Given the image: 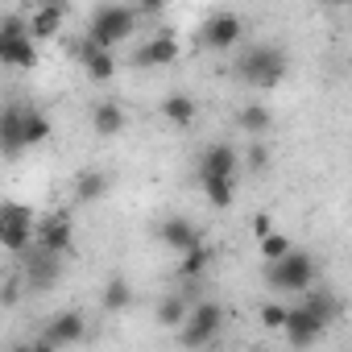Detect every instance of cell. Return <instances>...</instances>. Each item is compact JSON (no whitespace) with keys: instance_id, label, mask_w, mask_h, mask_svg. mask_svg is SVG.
I'll list each match as a JSON object with an SVG mask.
<instances>
[{"instance_id":"obj_1","label":"cell","mask_w":352,"mask_h":352,"mask_svg":"<svg viewBox=\"0 0 352 352\" xmlns=\"http://www.w3.org/2000/svg\"><path fill=\"white\" fill-rule=\"evenodd\" d=\"M286 67H290V58H286L282 46H274V42H253V46L236 58V79H241L245 87H253V91H270V87H278V83L286 79Z\"/></svg>"},{"instance_id":"obj_2","label":"cell","mask_w":352,"mask_h":352,"mask_svg":"<svg viewBox=\"0 0 352 352\" xmlns=\"http://www.w3.org/2000/svg\"><path fill=\"white\" fill-rule=\"evenodd\" d=\"M137 21H141L137 5H96L91 17H87V34H83V38H87L91 46L116 54V46H120L129 34H137Z\"/></svg>"},{"instance_id":"obj_3","label":"cell","mask_w":352,"mask_h":352,"mask_svg":"<svg viewBox=\"0 0 352 352\" xmlns=\"http://www.w3.org/2000/svg\"><path fill=\"white\" fill-rule=\"evenodd\" d=\"M220 327H224V307L216 298H199V302H191L187 323L179 327V336H174V340H179L183 352H199V348H208L220 336Z\"/></svg>"},{"instance_id":"obj_4","label":"cell","mask_w":352,"mask_h":352,"mask_svg":"<svg viewBox=\"0 0 352 352\" xmlns=\"http://www.w3.org/2000/svg\"><path fill=\"white\" fill-rule=\"evenodd\" d=\"M311 282H315V257L302 249H290L282 261L265 265V286L274 294H302L311 290Z\"/></svg>"},{"instance_id":"obj_5","label":"cell","mask_w":352,"mask_h":352,"mask_svg":"<svg viewBox=\"0 0 352 352\" xmlns=\"http://www.w3.org/2000/svg\"><path fill=\"white\" fill-rule=\"evenodd\" d=\"M0 67H9V71H34L38 67V46L30 42L21 13L0 17Z\"/></svg>"},{"instance_id":"obj_6","label":"cell","mask_w":352,"mask_h":352,"mask_svg":"<svg viewBox=\"0 0 352 352\" xmlns=\"http://www.w3.org/2000/svg\"><path fill=\"white\" fill-rule=\"evenodd\" d=\"M34 224H38V216L25 204L5 199V204H0V249L13 253V257H21L34 245Z\"/></svg>"},{"instance_id":"obj_7","label":"cell","mask_w":352,"mask_h":352,"mask_svg":"<svg viewBox=\"0 0 352 352\" xmlns=\"http://www.w3.org/2000/svg\"><path fill=\"white\" fill-rule=\"evenodd\" d=\"M21 282L30 286V290H50L58 278H63V257H54V253H46V249H38V245H30L21 257Z\"/></svg>"},{"instance_id":"obj_8","label":"cell","mask_w":352,"mask_h":352,"mask_svg":"<svg viewBox=\"0 0 352 352\" xmlns=\"http://www.w3.org/2000/svg\"><path fill=\"white\" fill-rule=\"evenodd\" d=\"M241 38H245V21L228 9L208 13V21L199 25V46H208V50H232Z\"/></svg>"},{"instance_id":"obj_9","label":"cell","mask_w":352,"mask_h":352,"mask_svg":"<svg viewBox=\"0 0 352 352\" xmlns=\"http://www.w3.org/2000/svg\"><path fill=\"white\" fill-rule=\"evenodd\" d=\"M282 331H286V344L290 348H298V352H307V348H315L323 336H327V327L302 307V302H294V307H286V319H282Z\"/></svg>"},{"instance_id":"obj_10","label":"cell","mask_w":352,"mask_h":352,"mask_svg":"<svg viewBox=\"0 0 352 352\" xmlns=\"http://www.w3.org/2000/svg\"><path fill=\"white\" fill-rule=\"evenodd\" d=\"M71 241H75V224H71L67 212H50V216H42L34 224V245L46 249V253H54V257H67Z\"/></svg>"},{"instance_id":"obj_11","label":"cell","mask_w":352,"mask_h":352,"mask_svg":"<svg viewBox=\"0 0 352 352\" xmlns=\"http://www.w3.org/2000/svg\"><path fill=\"white\" fill-rule=\"evenodd\" d=\"M42 340L54 344L58 352L71 348V344H83V340H87V319H83V311H58V315H50L46 327H42Z\"/></svg>"},{"instance_id":"obj_12","label":"cell","mask_w":352,"mask_h":352,"mask_svg":"<svg viewBox=\"0 0 352 352\" xmlns=\"http://www.w3.org/2000/svg\"><path fill=\"white\" fill-rule=\"evenodd\" d=\"M236 170H241V153L228 141H212L199 153V179H236Z\"/></svg>"},{"instance_id":"obj_13","label":"cell","mask_w":352,"mask_h":352,"mask_svg":"<svg viewBox=\"0 0 352 352\" xmlns=\"http://www.w3.org/2000/svg\"><path fill=\"white\" fill-rule=\"evenodd\" d=\"M153 236H157L166 249H174L179 257H183V253H191L195 245H204V232H199V228H195L187 216H170V220H162Z\"/></svg>"},{"instance_id":"obj_14","label":"cell","mask_w":352,"mask_h":352,"mask_svg":"<svg viewBox=\"0 0 352 352\" xmlns=\"http://www.w3.org/2000/svg\"><path fill=\"white\" fill-rule=\"evenodd\" d=\"M170 63H179V38H174L170 30H157L145 46H137L133 54V67H170Z\"/></svg>"},{"instance_id":"obj_15","label":"cell","mask_w":352,"mask_h":352,"mask_svg":"<svg viewBox=\"0 0 352 352\" xmlns=\"http://www.w3.org/2000/svg\"><path fill=\"white\" fill-rule=\"evenodd\" d=\"M63 21H67V5H38V9L25 17V34H30V42L38 46V42L58 38V34H63Z\"/></svg>"},{"instance_id":"obj_16","label":"cell","mask_w":352,"mask_h":352,"mask_svg":"<svg viewBox=\"0 0 352 352\" xmlns=\"http://www.w3.org/2000/svg\"><path fill=\"white\" fill-rule=\"evenodd\" d=\"M75 54H79V67L87 71V79H96V83H112L116 79V54L112 50H100V46H91L87 38H79V46H75Z\"/></svg>"},{"instance_id":"obj_17","label":"cell","mask_w":352,"mask_h":352,"mask_svg":"<svg viewBox=\"0 0 352 352\" xmlns=\"http://www.w3.org/2000/svg\"><path fill=\"white\" fill-rule=\"evenodd\" d=\"M124 124H129V112L120 108V100H100V104L91 108V129H96V137L112 141V137L124 133Z\"/></svg>"},{"instance_id":"obj_18","label":"cell","mask_w":352,"mask_h":352,"mask_svg":"<svg viewBox=\"0 0 352 352\" xmlns=\"http://www.w3.org/2000/svg\"><path fill=\"white\" fill-rule=\"evenodd\" d=\"M25 141H21V104H5L0 108V157H21Z\"/></svg>"},{"instance_id":"obj_19","label":"cell","mask_w":352,"mask_h":352,"mask_svg":"<svg viewBox=\"0 0 352 352\" xmlns=\"http://www.w3.org/2000/svg\"><path fill=\"white\" fill-rule=\"evenodd\" d=\"M187 311H191V294L187 290H174V294H162L157 307H153V319L170 331H179L187 323Z\"/></svg>"},{"instance_id":"obj_20","label":"cell","mask_w":352,"mask_h":352,"mask_svg":"<svg viewBox=\"0 0 352 352\" xmlns=\"http://www.w3.org/2000/svg\"><path fill=\"white\" fill-rule=\"evenodd\" d=\"M50 133H54L50 116H46L42 108H34V104H21V141H25V149L50 141Z\"/></svg>"},{"instance_id":"obj_21","label":"cell","mask_w":352,"mask_h":352,"mask_svg":"<svg viewBox=\"0 0 352 352\" xmlns=\"http://www.w3.org/2000/svg\"><path fill=\"white\" fill-rule=\"evenodd\" d=\"M195 112H199V108H195V100H191L187 91H170V96L162 100V116H166L174 129H191V124H195Z\"/></svg>"},{"instance_id":"obj_22","label":"cell","mask_w":352,"mask_h":352,"mask_svg":"<svg viewBox=\"0 0 352 352\" xmlns=\"http://www.w3.org/2000/svg\"><path fill=\"white\" fill-rule=\"evenodd\" d=\"M112 187V174L104 170H83L79 179H75V204H100Z\"/></svg>"},{"instance_id":"obj_23","label":"cell","mask_w":352,"mask_h":352,"mask_svg":"<svg viewBox=\"0 0 352 352\" xmlns=\"http://www.w3.org/2000/svg\"><path fill=\"white\" fill-rule=\"evenodd\" d=\"M216 261V253H212V245L204 241V245H195L191 253H183L179 257V265H174V274H179L183 282H199L204 274H208V265Z\"/></svg>"},{"instance_id":"obj_24","label":"cell","mask_w":352,"mask_h":352,"mask_svg":"<svg viewBox=\"0 0 352 352\" xmlns=\"http://www.w3.org/2000/svg\"><path fill=\"white\" fill-rule=\"evenodd\" d=\"M133 302V282L124 278V274H112L108 282H104V294H100V307L108 311V315H116V311H124Z\"/></svg>"},{"instance_id":"obj_25","label":"cell","mask_w":352,"mask_h":352,"mask_svg":"<svg viewBox=\"0 0 352 352\" xmlns=\"http://www.w3.org/2000/svg\"><path fill=\"white\" fill-rule=\"evenodd\" d=\"M236 124H241L249 137H257V133H270V129H274V112H270L261 100H249V104L236 112Z\"/></svg>"},{"instance_id":"obj_26","label":"cell","mask_w":352,"mask_h":352,"mask_svg":"<svg viewBox=\"0 0 352 352\" xmlns=\"http://www.w3.org/2000/svg\"><path fill=\"white\" fill-rule=\"evenodd\" d=\"M302 307H307L323 327H331V323H336V315H340V298H336L331 290H315L311 298H302Z\"/></svg>"},{"instance_id":"obj_27","label":"cell","mask_w":352,"mask_h":352,"mask_svg":"<svg viewBox=\"0 0 352 352\" xmlns=\"http://www.w3.org/2000/svg\"><path fill=\"white\" fill-rule=\"evenodd\" d=\"M204 195L212 208H232L236 204V179H199Z\"/></svg>"},{"instance_id":"obj_28","label":"cell","mask_w":352,"mask_h":352,"mask_svg":"<svg viewBox=\"0 0 352 352\" xmlns=\"http://www.w3.org/2000/svg\"><path fill=\"white\" fill-rule=\"evenodd\" d=\"M290 249H294V245H290V236H286V232H270V236L261 241V261H265V265H274V261H282Z\"/></svg>"},{"instance_id":"obj_29","label":"cell","mask_w":352,"mask_h":352,"mask_svg":"<svg viewBox=\"0 0 352 352\" xmlns=\"http://www.w3.org/2000/svg\"><path fill=\"white\" fill-rule=\"evenodd\" d=\"M282 319H286V302H265L261 307V323L270 331H282Z\"/></svg>"},{"instance_id":"obj_30","label":"cell","mask_w":352,"mask_h":352,"mask_svg":"<svg viewBox=\"0 0 352 352\" xmlns=\"http://www.w3.org/2000/svg\"><path fill=\"white\" fill-rule=\"evenodd\" d=\"M245 162H249V170H265V166H270V149H265L261 141H253L249 153H245Z\"/></svg>"},{"instance_id":"obj_31","label":"cell","mask_w":352,"mask_h":352,"mask_svg":"<svg viewBox=\"0 0 352 352\" xmlns=\"http://www.w3.org/2000/svg\"><path fill=\"white\" fill-rule=\"evenodd\" d=\"M270 232H278V228H274V220H270V216H253V236H257V241H265Z\"/></svg>"},{"instance_id":"obj_32","label":"cell","mask_w":352,"mask_h":352,"mask_svg":"<svg viewBox=\"0 0 352 352\" xmlns=\"http://www.w3.org/2000/svg\"><path fill=\"white\" fill-rule=\"evenodd\" d=\"M17 290H21V278H13L5 290H0V302H5V307H13V302H17Z\"/></svg>"},{"instance_id":"obj_33","label":"cell","mask_w":352,"mask_h":352,"mask_svg":"<svg viewBox=\"0 0 352 352\" xmlns=\"http://www.w3.org/2000/svg\"><path fill=\"white\" fill-rule=\"evenodd\" d=\"M137 13H145V17H157V13H162V0H145V5H137Z\"/></svg>"},{"instance_id":"obj_34","label":"cell","mask_w":352,"mask_h":352,"mask_svg":"<svg viewBox=\"0 0 352 352\" xmlns=\"http://www.w3.org/2000/svg\"><path fill=\"white\" fill-rule=\"evenodd\" d=\"M34 352H58V348H54V344H46V340L38 336V340H34Z\"/></svg>"},{"instance_id":"obj_35","label":"cell","mask_w":352,"mask_h":352,"mask_svg":"<svg viewBox=\"0 0 352 352\" xmlns=\"http://www.w3.org/2000/svg\"><path fill=\"white\" fill-rule=\"evenodd\" d=\"M13 352H34V340H21V344H13Z\"/></svg>"},{"instance_id":"obj_36","label":"cell","mask_w":352,"mask_h":352,"mask_svg":"<svg viewBox=\"0 0 352 352\" xmlns=\"http://www.w3.org/2000/svg\"><path fill=\"white\" fill-rule=\"evenodd\" d=\"M249 352H265V348H249Z\"/></svg>"}]
</instances>
